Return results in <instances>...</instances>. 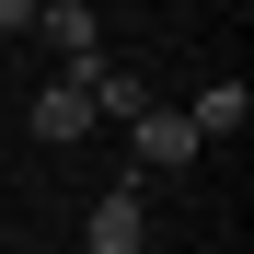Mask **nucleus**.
<instances>
[{
  "mask_svg": "<svg viewBox=\"0 0 254 254\" xmlns=\"http://www.w3.org/2000/svg\"><path fill=\"white\" fill-rule=\"evenodd\" d=\"M81 243H93V254H150V196H139V185L93 196V220H81Z\"/></svg>",
  "mask_w": 254,
  "mask_h": 254,
  "instance_id": "nucleus-1",
  "label": "nucleus"
},
{
  "mask_svg": "<svg viewBox=\"0 0 254 254\" xmlns=\"http://www.w3.org/2000/svg\"><path fill=\"white\" fill-rule=\"evenodd\" d=\"M127 127H139V162H150V174H185V162L208 150L196 127H185V104H139V116H127Z\"/></svg>",
  "mask_w": 254,
  "mask_h": 254,
  "instance_id": "nucleus-2",
  "label": "nucleus"
},
{
  "mask_svg": "<svg viewBox=\"0 0 254 254\" xmlns=\"http://www.w3.org/2000/svg\"><path fill=\"white\" fill-rule=\"evenodd\" d=\"M35 23H47V47L81 69V58H104V23H93V0H35Z\"/></svg>",
  "mask_w": 254,
  "mask_h": 254,
  "instance_id": "nucleus-3",
  "label": "nucleus"
},
{
  "mask_svg": "<svg viewBox=\"0 0 254 254\" xmlns=\"http://www.w3.org/2000/svg\"><path fill=\"white\" fill-rule=\"evenodd\" d=\"M81 127H93V93H81V81L58 69V81H47V93H35V139H47V150H69V139H81Z\"/></svg>",
  "mask_w": 254,
  "mask_h": 254,
  "instance_id": "nucleus-4",
  "label": "nucleus"
},
{
  "mask_svg": "<svg viewBox=\"0 0 254 254\" xmlns=\"http://www.w3.org/2000/svg\"><path fill=\"white\" fill-rule=\"evenodd\" d=\"M243 116H254V93H243V81H208V93L185 104V127H196V139H243Z\"/></svg>",
  "mask_w": 254,
  "mask_h": 254,
  "instance_id": "nucleus-5",
  "label": "nucleus"
},
{
  "mask_svg": "<svg viewBox=\"0 0 254 254\" xmlns=\"http://www.w3.org/2000/svg\"><path fill=\"white\" fill-rule=\"evenodd\" d=\"M23 23H35V0H0V35H23Z\"/></svg>",
  "mask_w": 254,
  "mask_h": 254,
  "instance_id": "nucleus-6",
  "label": "nucleus"
}]
</instances>
